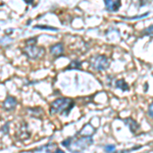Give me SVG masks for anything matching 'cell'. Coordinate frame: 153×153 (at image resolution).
Returning a JSON list of instances; mask_svg holds the SVG:
<instances>
[{
	"mask_svg": "<svg viewBox=\"0 0 153 153\" xmlns=\"http://www.w3.org/2000/svg\"><path fill=\"white\" fill-rule=\"evenodd\" d=\"M104 151L106 153H115V146L112 144L106 145V146L104 147Z\"/></svg>",
	"mask_w": 153,
	"mask_h": 153,
	"instance_id": "obj_15",
	"label": "cell"
},
{
	"mask_svg": "<svg viewBox=\"0 0 153 153\" xmlns=\"http://www.w3.org/2000/svg\"><path fill=\"white\" fill-rule=\"evenodd\" d=\"M95 133V129L92 127L90 124L84 126V128L82 130H81V132L79 133L81 136H90V137H92L93 135H94Z\"/></svg>",
	"mask_w": 153,
	"mask_h": 153,
	"instance_id": "obj_10",
	"label": "cell"
},
{
	"mask_svg": "<svg viewBox=\"0 0 153 153\" xmlns=\"http://www.w3.org/2000/svg\"><path fill=\"white\" fill-rule=\"evenodd\" d=\"M75 103L74 101L70 99V98H58L55 99L51 103L50 106V112L54 114V113H61V114L68 115V112L74 107Z\"/></svg>",
	"mask_w": 153,
	"mask_h": 153,
	"instance_id": "obj_1",
	"label": "cell"
},
{
	"mask_svg": "<svg viewBox=\"0 0 153 153\" xmlns=\"http://www.w3.org/2000/svg\"><path fill=\"white\" fill-rule=\"evenodd\" d=\"M81 65L82 62L79 60H74L71 62V65L68 66V70H79L81 68Z\"/></svg>",
	"mask_w": 153,
	"mask_h": 153,
	"instance_id": "obj_13",
	"label": "cell"
},
{
	"mask_svg": "<svg viewBox=\"0 0 153 153\" xmlns=\"http://www.w3.org/2000/svg\"><path fill=\"white\" fill-rule=\"evenodd\" d=\"M71 142H73V138H68V139H65V141H62V146H65V147H70V145L71 144Z\"/></svg>",
	"mask_w": 153,
	"mask_h": 153,
	"instance_id": "obj_16",
	"label": "cell"
},
{
	"mask_svg": "<svg viewBox=\"0 0 153 153\" xmlns=\"http://www.w3.org/2000/svg\"><path fill=\"white\" fill-rule=\"evenodd\" d=\"M54 153H65V152H63V150H60V149H56L55 151H54Z\"/></svg>",
	"mask_w": 153,
	"mask_h": 153,
	"instance_id": "obj_20",
	"label": "cell"
},
{
	"mask_svg": "<svg viewBox=\"0 0 153 153\" xmlns=\"http://www.w3.org/2000/svg\"><path fill=\"white\" fill-rule=\"evenodd\" d=\"M109 59L105 55H95L90 59V65L95 71H105L109 66Z\"/></svg>",
	"mask_w": 153,
	"mask_h": 153,
	"instance_id": "obj_3",
	"label": "cell"
},
{
	"mask_svg": "<svg viewBox=\"0 0 153 153\" xmlns=\"http://www.w3.org/2000/svg\"><path fill=\"white\" fill-rule=\"evenodd\" d=\"M115 87H117V89H120L122 91L130 90L129 85H128V84L126 83V81L123 80V79H120V80H117V82H115Z\"/></svg>",
	"mask_w": 153,
	"mask_h": 153,
	"instance_id": "obj_12",
	"label": "cell"
},
{
	"mask_svg": "<svg viewBox=\"0 0 153 153\" xmlns=\"http://www.w3.org/2000/svg\"><path fill=\"white\" fill-rule=\"evenodd\" d=\"M63 50H65V49H63V45L61 43H57L50 47V53L52 54L53 57H55V58L62 55Z\"/></svg>",
	"mask_w": 153,
	"mask_h": 153,
	"instance_id": "obj_7",
	"label": "cell"
},
{
	"mask_svg": "<svg viewBox=\"0 0 153 153\" xmlns=\"http://www.w3.org/2000/svg\"><path fill=\"white\" fill-rule=\"evenodd\" d=\"M124 122H125V124L128 126V128H129L132 133H136L137 132V130L139 129V125H138V123L136 122L135 120H133V118H131V117L126 118Z\"/></svg>",
	"mask_w": 153,
	"mask_h": 153,
	"instance_id": "obj_9",
	"label": "cell"
},
{
	"mask_svg": "<svg viewBox=\"0 0 153 153\" xmlns=\"http://www.w3.org/2000/svg\"><path fill=\"white\" fill-rule=\"evenodd\" d=\"M56 148V144L54 143H49L47 145H44L40 148H37L35 150V153H52L53 150Z\"/></svg>",
	"mask_w": 153,
	"mask_h": 153,
	"instance_id": "obj_8",
	"label": "cell"
},
{
	"mask_svg": "<svg viewBox=\"0 0 153 153\" xmlns=\"http://www.w3.org/2000/svg\"><path fill=\"white\" fill-rule=\"evenodd\" d=\"M148 114H149V117L153 118V102L150 103L149 107H148Z\"/></svg>",
	"mask_w": 153,
	"mask_h": 153,
	"instance_id": "obj_18",
	"label": "cell"
},
{
	"mask_svg": "<svg viewBox=\"0 0 153 153\" xmlns=\"http://www.w3.org/2000/svg\"><path fill=\"white\" fill-rule=\"evenodd\" d=\"M21 132H19V136L21 137V139H27V138L30 137V132L28 131V126L26 124H23L19 128Z\"/></svg>",
	"mask_w": 153,
	"mask_h": 153,
	"instance_id": "obj_11",
	"label": "cell"
},
{
	"mask_svg": "<svg viewBox=\"0 0 153 153\" xmlns=\"http://www.w3.org/2000/svg\"><path fill=\"white\" fill-rule=\"evenodd\" d=\"M143 34H145V35H148V36H152L153 35V26H150L149 28H147L146 30H144Z\"/></svg>",
	"mask_w": 153,
	"mask_h": 153,
	"instance_id": "obj_17",
	"label": "cell"
},
{
	"mask_svg": "<svg viewBox=\"0 0 153 153\" xmlns=\"http://www.w3.org/2000/svg\"><path fill=\"white\" fill-rule=\"evenodd\" d=\"M25 2H26L27 4H32L33 3V0H24Z\"/></svg>",
	"mask_w": 153,
	"mask_h": 153,
	"instance_id": "obj_19",
	"label": "cell"
},
{
	"mask_svg": "<svg viewBox=\"0 0 153 153\" xmlns=\"http://www.w3.org/2000/svg\"><path fill=\"white\" fill-rule=\"evenodd\" d=\"M16 99L14 97H12V96H7L6 99L3 101V108L5 110L10 111V110L16 108Z\"/></svg>",
	"mask_w": 153,
	"mask_h": 153,
	"instance_id": "obj_6",
	"label": "cell"
},
{
	"mask_svg": "<svg viewBox=\"0 0 153 153\" xmlns=\"http://www.w3.org/2000/svg\"><path fill=\"white\" fill-rule=\"evenodd\" d=\"M93 144V138L90 136H81L79 139H76L75 142H71L70 145V151L73 153H78L83 151L86 148H88L90 145Z\"/></svg>",
	"mask_w": 153,
	"mask_h": 153,
	"instance_id": "obj_2",
	"label": "cell"
},
{
	"mask_svg": "<svg viewBox=\"0 0 153 153\" xmlns=\"http://www.w3.org/2000/svg\"><path fill=\"white\" fill-rule=\"evenodd\" d=\"M24 54H26L29 58L36 59L43 55L44 49L41 47H37L35 44H27V46L23 49Z\"/></svg>",
	"mask_w": 153,
	"mask_h": 153,
	"instance_id": "obj_4",
	"label": "cell"
},
{
	"mask_svg": "<svg viewBox=\"0 0 153 153\" xmlns=\"http://www.w3.org/2000/svg\"><path fill=\"white\" fill-rule=\"evenodd\" d=\"M34 29H41V30H49V31H58V29L53 28V27L49 26H43V25H37L34 27Z\"/></svg>",
	"mask_w": 153,
	"mask_h": 153,
	"instance_id": "obj_14",
	"label": "cell"
},
{
	"mask_svg": "<svg viewBox=\"0 0 153 153\" xmlns=\"http://www.w3.org/2000/svg\"><path fill=\"white\" fill-rule=\"evenodd\" d=\"M105 8L108 11H117L120 7V0H104Z\"/></svg>",
	"mask_w": 153,
	"mask_h": 153,
	"instance_id": "obj_5",
	"label": "cell"
}]
</instances>
